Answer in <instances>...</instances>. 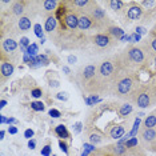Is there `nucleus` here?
Here are the masks:
<instances>
[{
    "mask_svg": "<svg viewBox=\"0 0 156 156\" xmlns=\"http://www.w3.org/2000/svg\"><path fill=\"white\" fill-rule=\"evenodd\" d=\"M133 88V79L129 76H124L119 79L115 84V94L116 96H124V95L129 94Z\"/></svg>",
    "mask_w": 156,
    "mask_h": 156,
    "instance_id": "f257e3e1",
    "label": "nucleus"
},
{
    "mask_svg": "<svg viewBox=\"0 0 156 156\" xmlns=\"http://www.w3.org/2000/svg\"><path fill=\"white\" fill-rule=\"evenodd\" d=\"M127 56H128L129 62L135 63V64H143L145 62V52L144 49L139 47H129L127 49Z\"/></svg>",
    "mask_w": 156,
    "mask_h": 156,
    "instance_id": "f03ea898",
    "label": "nucleus"
},
{
    "mask_svg": "<svg viewBox=\"0 0 156 156\" xmlns=\"http://www.w3.org/2000/svg\"><path fill=\"white\" fill-rule=\"evenodd\" d=\"M143 13H144V9L139 4H136L135 2L131 3L129 7L126 9V17H127V20H131V22L139 20L143 16Z\"/></svg>",
    "mask_w": 156,
    "mask_h": 156,
    "instance_id": "7ed1b4c3",
    "label": "nucleus"
},
{
    "mask_svg": "<svg viewBox=\"0 0 156 156\" xmlns=\"http://www.w3.org/2000/svg\"><path fill=\"white\" fill-rule=\"evenodd\" d=\"M140 137L144 145L150 144V150H152V144L156 143V129L155 128H143L140 131Z\"/></svg>",
    "mask_w": 156,
    "mask_h": 156,
    "instance_id": "20e7f679",
    "label": "nucleus"
},
{
    "mask_svg": "<svg viewBox=\"0 0 156 156\" xmlns=\"http://www.w3.org/2000/svg\"><path fill=\"white\" fill-rule=\"evenodd\" d=\"M113 72H115V68H113V63L111 60H104V62L100 64L99 67V77H101V79H109Z\"/></svg>",
    "mask_w": 156,
    "mask_h": 156,
    "instance_id": "39448f33",
    "label": "nucleus"
},
{
    "mask_svg": "<svg viewBox=\"0 0 156 156\" xmlns=\"http://www.w3.org/2000/svg\"><path fill=\"white\" fill-rule=\"evenodd\" d=\"M135 103L139 108H147L151 105V94L147 91H141L136 95L135 98Z\"/></svg>",
    "mask_w": 156,
    "mask_h": 156,
    "instance_id": "423d86ee",
    "label": "nucleus"
},
{
    "mask_svg": "<svg viewBox=\"0 0 156 156\" xmlns=\"http://www.w3.org/2000/svg\"><path fill=\"white\" fill-rule=\"evenodd\" d=\"M64 24H66V27L69 28V30H76V28L79 27V15L73 11L66 13Z\"/></svg>",
    "mask_w": 156,
    "mask_h": 156,
    "instance_id": "0eeeda50",
    "label": "nucleus"
},
{
    "mask_svg": "<svg viewBox=\"0 0 156 156\" xmlns=\"http://www.w3.org/2000/svg\"><path fill=\"white\" fill-rule=\"evenodd\" d=\"M92 24H94V19L91 17L90 13H80L79 15V30L81 31H86V30H90L92 27Z\"/></svg>",
    "mask_w": 156,
    "mask_h": 156,
    "instance_id": "6e6552de",
    "label": "nucleus"
},
{
    "mask_svg": "<svg viewBox=\"0 0 156 156\" xmlns=\"http://www.w3.org/2000/svg\"><path fill=\"white\" fill-rule=\"evenodd\" d=\"M90 15H91V17L95 20V22H104V20L107 19V16H105L104 9H103L101 7L96 5V4H95V5L91 8Z\"/></svg>",
    "mask_w": 156,
    "mask_h": 156,
    "instance_id": "1a4fd4ad",
    "label": "nucleus"
},
{
    "mask_svg": "<svg viewBox=\"0 0 156 156\" xmlns=\"http://www.w3.org/2000/svg\"><path fill=\"white\" fill-rule=\"evenodd\" d=\"M71 4L75 5L79 11H84V9H88V11H91V8L94 7L96 3L95 2H91V0H73V2H71Z\"/></svg>",
    "mask_w": 156,
    "mask_h": 156,
    "instance_id": "9d476101",
    "label": "nucleus"
},
{
    "mask_svg": "<svg viewBox=\"0 0 156 156\" xmlns=\"http://www.w3.org/2000/svg\"><path fill=\"white\" fill-rule=\"evenodd\" d=\"M56 27H58V19H56V16L54 15H49L45 17V22H44V31L48 34H51L52 31L56 30Z\"/></svg>",
    "mask_w": 156,
    "mask_h": 156,
    "instance_id": "9b49d317",
    "label": "nucleus"
},
{
    "mask_svg": "<svg viewBox=\"0 0 156 156\" xmlns=\"http://www.w3.org/2000/svg\"><path fill=\"white\" fill-rule=\"evenodd\" d=\"M94 43L96 44L98 47L104 48V47H107V45H109V43H111V37H109L108 35H104V34H98L96 36L94 37Z\"/></svg>",
    "mask_w": 156,
    "mask_h": 156,
    "instance_id": "f8f14e48",
    "label": "nucleus"
},
{
    "mask_svg": "<svg viewBox=\"0 0 156 156\" xmlns=\"http://www.w3.org/2000/svg\"><path fill=\"white\" fill-rule=\"evenodd\" d=\"M13 71H15V67H13L12 63H9V62L2 63V67H0V72H2V76L4 77V79H8V77L13 73Z\"/></svg>",
    "mask_w": 156,
    "mask_h": 156,
    "instance_id": "ddd939ff",
    "label": "nucleus"
},
{
    "mask_svg": "<svg viewBox=\"0 0 156 156\" xmlns=\"http://www.w3.org/2000/svg\"><path fill=\"white\" fill-rule=\"evenodd\" d=\"M17 47H19V44H17V41L15 39H5L4 41H3V49L7 52V54H12V52H15Z\"/></svg>",
    "mask_w": 156,
    "mask_h": 156,
    "instance_id": "4468645a",
    "label": "nucleus"
},
{
    "mask_svg": "<svg viewBox=\"0 0 156 156\" xmlns=\"http://www.w3.org/2000/svg\"><path fill=\"white\" fill-rule=\"evenodd\" d=\"M124 133H126V128H124V126H115L112 127V129L109 131V137L111 139H115V140H120V137L124 136Z\"/></svg>",
    "mask_w": 156,
    "mask_h": 156,
    "instance_id": "2eb2a0df",
    "label": "nucleus"
},
{
    "mask_svg": "<svg viewBox=\"0 0 156 156\" xmlns=\"http://www.w3.org/2000/svg\"><path fill=\"white\" fill-rule=\"evenodd\" d=\"M48 64H49L48 56H45V55H39V56H36V58L34 59L32 64H31L30 67H31V68H39V67H44V66H48Z\"/></svg>",
    "mask_w": 156,
    "mask_h": 156,
    "instance_id": "dca6fc26",
    "label": "nucleus"
},
{
    "mask_svg": "<svg viewBox=\"0 0 156 156\" xmlns=\"http://www.w3.org/2000/svg\"><path fill=\"white\" fill-rule=\"evenodd\" d=\"M17 27H19V30L23 31V32H26V31H28V30H31V27H32L31 19L28 16L19 17V20H17Z\"/></svg>",
    "mask_w": 156,
    "mask_h": 156,
    "instance_id": "f3484780",
    "label": "nucleus"
},
{
    "mask_svg": "<svg viewBox=\"0 0 156 156\" xmlns=\"http://www.w3.org/2000/svg\"><path fill=\"white\" fill-rule=\"evenodd\" d=\"M11 11H12L13 15L22 17V15L26 12V3H23V2H15V3H12Z\"/></svg>",
    "mask_w": 156,
    "mask_h": 156,
    "instance_id": "a211bd4d",
    "label": "nucleus"
},
{
    "mask_svg": "<svg viewBox=\"0 0 156 156\" xmlns=\"http://www.w3.org/2000/svg\"><path fill=\"white\" fill-rule=\"evenodd\" d=\"M55 133L58 135V137H60V140H64V139H68L69 137L68 129H67V127L63 126V124H59V126L55 127Z\"/></svg>",
    "mask_w": 156,
    "mask_h": 156,
    "instance_id": "6ab92c4d",
    "label": "nucleus"
},
{
    "mask_svg": "<svg viewBox=\"0 0 156 156\" xmlns=\"http://www.w3.org/2000/svg\"><path fill=\"white\" fill-rule=\"evenodd\" d=\"M95 73H96V67L94 64H90V66H86L83 69V77L86 80H91L92 77L95 76Z\"/></svg>",
    "mask_w": 156,
    "mask_h": 156,
    "instance_id": "aec40b11",
    "label": "nucleus"
},
{
    "mask_svg": "<svg viewBox=\"0 0 156 156\" xmlns=\"http://www.w3.org/2000/svg\"><path fill=\"white\" fill-rule=\"evenodd\" d=\"M108 31H109V35H112L113 37L119 39V40H122V37L126 36V32H124L123 28H120V27L111 26V27H108Z\"/></svg>",
    "mask_w": 156,
    "mask_h": 156,
    "instance_id": "412c9836",
    "label": "nucleus"
},
{
    "mask_svg": "<svg viewBox=\"0 0 156 156\" xmlns=\"http://www.w3.org/2000/svg\"><path fill=\"white\" fill-rule=\"evenodd\" d=\"M143 127L144 128H155L156 127V113H150L143 122Z\"/></svg>",
    "mask_w": 156,
    "mask_h": 156,
    "instance_id": "4be33fe9",
    "label": "nucleus"
},
{
    "mask_svg": "<svg viewBox=\"0 0 156 156\" xmlns=\"http://www.w3.org/2000/svg\"><path fill=\"white\" fill-rule=\"evenodd\" d=\"M59 7V2L56 0H45L43 2V9L45 12H52Z\"/></svg>",
    "mask_w": 156,
    "mask_h": 156,
    "instance_id": "5701e85b",
    "label": "nucleus"
},
{
    "mask_svg": "<svg viewBox=\"0 0 156 156\" xmlns=\"http://www.w3.org/2000/svg\"><path fill=\"white\" fill-rule=\"evenodd\" d=\"M107 4L109 5V8H111L113 12H119L120 9H123V7L126 3L120 2V0H111V2H107Z\"/></svg>",
    "mask_w": 156,
    "mask_h": 156,
    "instance_id": "b1692460",
    "label": "nucleus"
},
{
    "mask_svg": "<svg viewBox=\"0 0 156 156\" xmlns=\"http://www.w3.org/2000/svg\"><path fill=\"white\" fill-rule=\"evenodd\" d=\"M95 151H96V147H95V144L84 143L83 144V154H81V156H90L91 154H94Z\"/></svg>",
    "mask_w": 156,
    "mask_h": 156,
    "instance_id": "393cba45",
    "label": "nucleus"
},
{
    "mask_svg": "<svg viewBox=\"0 0 156 156\" xmlns=\"http://www.w3.org/2000/svg\"><path fill=\"white\" fill-rule=\"evenodd\" d=\"M84 101H86L87 105H90V107H94L95 104H98V103L101 101V98L96 96V95H91V96H87L84 99Z\"/></svg>",
    "mask_w": 156,
    "mask_h": 156,
    "instance_id": "a878e982",
    "label": "nucleus"
},
{
    "mask_svg": "<svg viewBox=\"0 0 156 156\" xmlns=\"http://www.w3.org/2000/svg\"><path fill=\"white\" fill-rule=\"evenodd\" d=\"M19 45H20V49H22L23 54H26L27 49H28V47L31 45V43H30V39H28L27 36H23L22 39H20V41H19Z\"/></svg>",
    "mask_w": 156,
    "mask_h": 156,
    "instance_id": "bb28decb",
    "label": "nucleus"
},
{
    "mask_svg": "<svg viewBox=\"0 0 156 156\" xmlns=\"http://www.w3.org/2000/svg\"><path fill=\"white\" fill-rule=\"evenodd\" d=\"M140 124H141V119L140 118H136L135 119V122H133V127H132V129L128 132V135L131 137H135V135L137 133V131H139V127H140Z\"/></svg>",
    "mask_w": 156,
    "mask_h": 156,
    "instance_id": "cd10ccee",
    "label": "nucleus"
},
{
    "mask_svg": "<svg viewBox=\"0 0 156 156\" xmlns=\"http://www.w3.org/2000/svg\"><path fill=\"white\" fill-rule=\"evenodd\" d=\"M27 54L30 56H32V58H36V56H39V45L35 44V43H31V45L27 49Z\"/></svg>",
    "mask_w": 156,
    "mask_h": 156,
    "instance_id": "c85d7f7f",
    "label": "nucleus"
},
{
    "mask_svg": "<svg viewBox=\"0 0 156 156\" xmlns=\"http://www.w3.org/2000/svg\"><path fill=\"white\" fill-rule=\"evenodd\" d=\"M132 112V105L129 104V103H126V104H123L122 107H120V116H127V115H129V113Z\"/></svg>",
    "mask_w": 156,
    "mask_h": 156,
    "instance_id": "c756f323",
    "label": "nucleus"
},
{
    "mask_svg": "<svg viewBox=\"0 0 156 156\" xmlns=\"http://www.w3.org/2000/svg\"><path fill=\"white\" fill-rule=\"evenodd\" d=\"M34 34H35V36L43 39L44 37V27H41L39 23H36L34 26Z\"/></svg>",
    "mask_w": 156,
    "mask_h": 156,
    "instance_id": "7c9ffc66",
    "label": "nucleus"
},
{
    "mask_svg": "<svg viewBox=\"0 0 156 156\" xmlns=\"http://www.w3.org/2000/svg\"><path fill=\"white\" fill-rule=\"evenodd\" d=\"M155 5H156L155 0H143V2H140V7L141 8H145L147 11L148 9H152Z\"/></svg>",
    "mask_w": 156,
    "mask_h": 156,
    "instance_id": "2f4dec72",
    "label": "nucleus"
},
{
    "mask_svg": "<svg viewBox=\"0 0 156 156\" xmlns=\"http://www.w3.org/2000/svg\"><path fill=\"white\" fill-rule=\"evenodd\" d=\"M88 140H90L91 144H99L101 141V136L99 133H91L88 136Z\"/></svg>",
    "mask_w": 156,
    "mask_h": 156,
    "instance_id": "473e14b6",
    "label": "nucleus"
},
{
    "mask_svg": "<svg viewBox=\"0 0 156 156\" xmlns=\"http://www.w3.org/2000/svg\"><path fill=\"white\" fill-rule=\"evenodd\" d=\"M31 107H32V109H35V111H44V104L41 101H32L31 103Z\"/></svg>",
    "mask_w": 156,
    "mask_h": 156,
    "instance_id": "72a5a7b5",
    "label": "nucleus"
},
{
    "mask_svg": "<svg viewBox=\"0 0 156 156\" xmlns=\"http://www.w3.org/2000/svg\"><path fill=\"white\" fill-rule=\"evenodd\" d=\"M137 144H139V140H137V137H131V139L126 143V147L127 148H135Z\"/></svg>",
    "mask_w": 156,
    "mask_h": 156,
    "instance_id": "f704fd0d",
    "label": "nucleus"
},
{
    "mask_svg": "<svg viewBox=\"0 0 156 156\" xmlns=\"http://www.w3.org/2000/svg\"><path fill=\"white\" fill-rule=\"evenodd\" d=\"M56 99L62 101H67L68 100V94L67 92H59V94H56Z\"/></svg>",
    "mask_w": 156,
    "mask_h": 156,
    "instance_id": "c9c22d12",
    "label": "nucleus"
},
{
    "mask_svg": "<svg viewBox=\"0 0 156 156\" xmlns=\"http://www.w3.org/2000/svg\"><path fill=\"white\" fill-rule=\"evenodd\" d=\"M51 145H44L43 148H41V155L43 156H51Z\"/></svg>",
    "mask_w": 156,
    "mask_h": 156,
    "instance_id": "e433bc0d",
    "label": "nucleus"
},
{
    "mask_svg": "<svg viewBox=\"0 0 156 156\" xmlns=\"http://www.w3.org/2000/svg\"><path fill=\"white\" fill-rule=\"evenodd\" d=\"M48 115L51 116V118H54V119H58L62 116V113H60V111H58V109H49V112H48Z\"/></svg>",
    "mask_w": 156,
    "mask_h": 156,
    "instance_id": "4c0bfd02",
    "label": "nucleus"
},
{
    "mask_svg": "<svg viewBox=\"0 0 156 156\" xmlns=\"http://www.w3.org/2000/svg\"><path fill=\"white\" fill-rule=\"evenodd\" d=\"M148 44H150V48L154 52H156V36H151V39L148 40Z\"/></svg>",
    "mask_w": 156,
    "mask_h": 156,
    "instance_id": "58836bf2",
    "label": "nucleus"
},
{
    "mask_svg": "<svg viewBox=\"0 0 156 156\" xmlns=\"http://www.w3.org/2000/svg\"><path fill=\"white\" fill-rule=\"evenodd\" d=\"M135 31H136V34L140 35V36H143V35L147 34V28L143 27V26H137L136 28H135Z\"/></svg>",
    "mask_w": 156,
    "mask_h": 156,
    "instance_id": "ea45409f",
    "label": "nucleus"
},
{
    "mask_svg": "<svg viewBox=\"0 0 156 156\" xmlns=\"http://www.w3.org/2000/svg\"><path fill=\"white\" fill-rule=\"evenodd\" d=\"M59 147L62 148V151L64 152V154L68 155V145H67V143L64 140H59Z\"/></svg>",
    "mask_w": 156,
    "mask_h": 156,
    "instance_id": "a19ab883",
    "label": "nucleus"
},
{
    "mask_svg": "<svg viewBox=\"0 0 156 156\" xmlns=\"http://www.w3.org/2000/svg\"><path fill=\"white\" fill-rule=\"evenodd\" d=\"M31 96L35 98V99H39L41 96V90H40V88H35V90H32V92H31Z\"/></svg>",
    "mask_w": 156,
    "mask_h": 156,
    "instance_id": "79ce46f5",
    "label": "nucleus"
},
{
    "mask_svg": "<svg viewBox=\"0 0 156 156\" xmlns=\"http://www.w3.org/2000/svg\"><path fill=\"white\" fill-rule=\"evenodd\" d=\"M67 63H69V64H75V63H77V58L75 55H68L67 56Z\"/></svg>",
    "mask_w": 156,
    "mask_h": 156,
    "instance_id": "37998d69",
    "label": "nucleus"
},
{
    "mask_svg": "<svg viewBox=\"0 0 156 156\" xmlns=\"http://www.w3.org/2000/svg\"><path fill=\"white\" fill-rule=\"evenodd\" d=\"M81 127H83V124H81L80 122L75 123V124H73V131H75L76 133H80V132H81V129H83Z\"/></svg>",
    "mask_w": 156,
    "mask_h": 156,
    "instance_id": "c03bdc74",
    "label": "nucleus"
},
{
    "mask_svg": "<svg viewBox=\"0 0 156 156\" xmlns=\"http://www.w3.org/2000/svg\"><path fill=\"white\" fill-rule=\"evenodd\" d=\"M34 135H35L34 129L28 128V129L26 131V132H24V137H27V139H30V140H31V137H34Z\"/></svg>",
    "mask_w": 156,
    "mask_h": 156,
    "instance_id": "a18cd8bd",
    "label": "nucleus"
},
{
    "mask_svg": "<svg viewBox=\"0 0 156 156\" xmlns=\"http://www.w3.org/2000/svg\"><path fill=\"white\" fill-rule=\"evenodd\" d=\"M131 37H132V43H137V41L141 40V36H140V35H137L136 32L131 34Z\"/></svg>",
    "mask_w": 156,
    "mask_h": 156,
    "instance_id": "49530a36",
    "label": "nucleus"
},
{
    "mask_svg": "<svg viewBox=\"0 0 156 156\" xmlns=\"http://www.w3.org/2000/svg\"><path fill=\"white\" fill-rule=\"evenodd\" d=\"M36 140L35 139H31L30 141H28V148H30V150H35V148H36Z\"/></svg>",
    "mask_w": 156,
    "mask_h": 156,
    "instance_id": "de8ad7c7",
    "label": "nucleus"
},
{
    "mask_svg": "<svg viewBox=\"0 0 156 156\" xmlns=\"http://www.w3.org/2000/svg\"><path fill=\"white\" fill-rule=\"evenodd\" d=\"M48 83H49V86H51L52 88H58L60 86L59 80H48Z\"/></svg>",
    "mask_w": 156,
    "mask_h": 156,
    "instance_id": "09e8293b",
    "label": "nucleus"
},
{
    "mask_svg": "<svg viewBox=\"0 0 156 156\" xmlns=\"http://www.w3.org/2000/svg\"><path fill=\"white\" fill-rule=\"evenodd\" d=\"M8 132L11 135H15V133H17V128L16 127H13V126H9L8 127Z\"/></svg>",
    "mask_w": 156,
    "mask_h": 156,
    "instance_id": "8fccbe9b",
    "label": "nucleus"
},
{
    "mask_svg": "<svg viewBox=\"0 0 156 156\" xmlns=\"http://www.w3.org/2000/svg\"><path fill=\"white\" fill-rule=\"evenodd\" d=\"M0 123H2V124H8V119H7L5 118V116H0Z\"/></svg>",
    "mask_w": 156,
    "mask_h": 156,
    "instance_id": "3c124183",
    "label": "nucleus"
},
{
    "mask_svg": "<svg viewBox=\"0 0 156 156\" xmlns=\"http://www.w3.org/2000/svg\"><path fill=\"white\" fill-rule=\"evenodd\" d=\"M63 72H64V73H67V75H68V73H71V69L68 68V67H63Z\"/></svg>",
    "mask_w": 156,
    "mask_h": 156,
    "instance_id": "603ef678",
    "label": "nucleus"
},
{
    "mask_svg": "<svg viewBox=\"0 0 156 156\" xmlns=\"http://www.w3.org/2000/svg\"><path fill=\"white\" fill-rule=\"evenodd\" d=\"M5 105H7V100H2V101H0V108H4L5 107Z\"/></svg>",
    "mask_w": 156,
    "mask_h": 156,
    "instance_id": "864d4df0",
    "label": "nucleus"
},
{
    "mask_svg": "<svg viewBox=\"0 0 156 156\" xmlns=\"http://www.w3.org/2000/svg\"><path fill=\"white\" fill-rule=\"evenodd\" d=\"M15 123H17L16 119H13V118H9L8 119V124H15Z\"/></svg>",
    "mask_w": 156,
    "mask_h": 156,
    "instance_id": "5fc2aeb1",
    "label": "nucleus"
},
{
    "mask_svg": "<svg viewBox=\"0 0 156 156\" xmlns=\"http://www.w3.org/2000/svg\"><path fill=\"white\" fill-rule=\"evenodd\" d=\"M4 136H5V131H0V139H4Z\"/></svg>",
    "mask_w": 156,
    "mask_h": 156,
    "instance_id": "6e6d98bb",
    "label": "nucleus"
},
{
    "mask_svg": "<svg viewBox=\"0 0 156 156\" xmlns=\"http://www.w3.org/2000/svg\"><path fill=\"white\" fill-rule=\"evenodd\" d=\"M45 43V37H43V39H40V44H44Z\"/></svg>",
    "mask_w": 156,
    "mask_h": 156,
    "instance_id": "4d7b16f0",
    "label": "nucleus"
},
{
    "mask_svg": "<svg viewBox=\"0 0 156 156\" xmlns=\"http://www.w3.org/2000/svg\"><path fill=\"white\" fill-rule=\"evenodd\" d=\"M154 34H155V36H156V26H155V28H154Z\"/></svg>",
    "mask_w": 156,
    "mask_h": 156,
    "instance_id": "13d9d810",
    "label": "nucleus"
},
{
    "mask_svg": "<svg viewBox=\"0 0 156 156\" xmlns=\"http://www.w3.org/2000/svg\"><path fill=\"white\" fill-rule=\"evenodd\" d=\"M101 156H103V151H101ZM111 156H113V154H112V150H111Z\"/></svg>",
    "mask_w": 156,
    "mask_h": 156,
    "instance_id": "bf43d9fd",
    "label": "nucleus"
},
{
    "mask_svg": "<svg viewBox=\"0 0 156 156\" xmlns=\"http://www.w3.org/2000/svg\"><path fill=\"white\" fill-rule=\"evenodd\" d=\"M154 62H155V66H156V56H155V59H154Z\"/></svg>",
    "mask_w": 156,
    "mask_h": 156,
    "instance_id": "052dcab7",
    "label": "nucleus"
},
{
    "mask_svg": "<svg viewBox=\"0 0 156 156\" xmlns=\"http://www.w3.org/2000/svg\"><path fill=\"white\" fill-rule=\"evenodd\" d=\"M52 156H56V155H52Z\"/></svg>",
    "mask_w": 156,
    "mask_h": 156,
    "instance_id": "680f3d73",
    "label": "nucleus"
}]
</instances>
